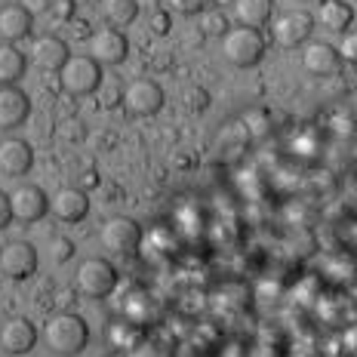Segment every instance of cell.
Masks as SVG:
<instances>
[{
  "mask_svg": "<svg viewBox=\"0 0 357 357\" xmlns=\"http://www.w3.org/2000/svg\"><path fill=\"white\" fill-rule=\"evenodd\" d=\"M271 40L284 50H296V47H305L308 43L311 31H314V16L302 10H287L280 16L271 19Z\"/></svg>",
  "mask_w": 357,
  "mask_h": 357,
  "instance_id": "obj_6",
  "label": "cell"
},
{
  "mask_svg": "<svg viewBox=\"0 0 357 357\" xmlns=\"http://www.w3.org/2000/svg\"><path fill=\"white\" fill-rule=\"evenodd\" d=\"M28 111H31V102L16 84L0 86V130H16L19 123H25Z\"/></svg>",
  "mask_w": 357,
  "mask_h": 357,
  "instance_id": "obj_15",
  "label": "cell"
},
{
  "mask_svg": "<svg viewBox=\"0 0 357 357\" xmlns=\"http://www.w3.org/2000/svg\"><path fill=\"white\" fill-rule=\"evenodd\" d=\"M231 13L237 25L262 31L274 19V0H231Z\"/></svg>",
  "mask_w": 357,
  "mask_h": 357,
  "instance_id": "obj_19",
  "label": "cell"
},
{
  "mask_svg": "<svg viewBox=\"0 0 357 357\" xmlns=\"http://www.w3.org/2000/svg\"><path fill=\"white\" fill-rule=\"evenodd\" d=\"M163 99H167V96H163L160 84H154V80H148V77L132 80V84H126V89H123V108L130 111L132 117L158 114L163 108Z\"/></svg>",
  "mask_w": 357,
  "mask_h": 357,
  "instance_id": "obj_7",
  "label": "cell"
},
{
  "mask_svg": "<svg viewBox=\"0 0 357 357\" xmlns=\"http://www.w3.org/2000/svg\"><path fill=\"white\" fill-rule=\"evenodd\" d=\"M31 25H34V16L19 3H6L0 6V40L3 43H16L22 37L31 34Z\"/></svg>",
  "mask_w": 357,
  "mask_h": 357,
  "instance_id": "obj_18",
  "label": "cell"
},
{
  "mask_svg": "<svg viewBox=\"0 0 357 357\" xmlns=\"http://www.w3.org/2000/svg\"><path fill=\"white\" fill-rule=\"evenodd\" d=\"M43 342H47L50 351L62 354V357H74L86 348L89 342V326L80 314H71V311H62V314H53L43 326Z\"/></svg>",
  "mask_w": 357,
  "mask_h": 357,
  "instance_id": "obj_1",
  "label": "cell"
},
{
  "mask_svg": "<svg viewBox=\"0 0 357 357\" xmlns=\"http://www.w3.org/2000/svg\"><path fill=\"white\" fill-rule=\"evenodd\" d=\"M31 167H34V151L25 139H16V136L0 139V173L16 178V176H25Z\"/></svg>",
  "mask_w": 357,
  "mask_h": 357,
  "instance_id": "obj_13",
  "label": "cell"
},
{
  "mask_svg": "<svg viewBox=\"0 0 357 357\" xmlns=\"http://www.w3.org/2000/svg\"><path fill=\"white\" fill-rule=\"evenodd\" d=\"M59 80L68 96H89L102 84V65L89 56H71L59 71Z\"/></svg>",
  "mask_w": 357,
  "mask_h": 357,
  "instance_id": "obj_5",
  "label": "cell"
},
{
  "mask_svg": "<svg viewBox=\"0 0 357 357\" xmlns=\"http://www.w3.org/2000/svg\"><path fill=\"white\" fill-rule=\"evenodd\" d=\"M37 271V250L28 241H10L0 247V274L10 280H25Z\"/></svg>",
  "mask_w": 357,
  "mask_h": 357,
  "instance_id": "obj_8",
  "label": "cell"
},
{
  "mask_svg": "<svg viewBox=\"0 0 357 357\" xmlns=\"http://www.w3.org/2000/svg\"><path fill=\"white\" fill-rule=\"evenodd\" d=\"M200 31L204 34H213V37H225L228 31H231V22H228V16L222 10H204L200 13Z\"/></svg>",
  "mask_w": 357,
  "mask_h": 357,
  "instance_id": "obj_22",
  "label": "cell"
},
{
  "mask_svg": "<svg viewBox=\"0 0 357 357\" xmlns=\"http://www.w3.org/2000/svg\"><path fill=\"white\" fill-rule=\"evenodd\" d=\"M342 56L339 47L324 40H308L305 43V53H302V68L311 74V77H333V74L342 71Z\"/></svg>",
  "mask_w": 357,
  "mask_h": 357,
  "instance_id": "obj_11",
  "label": "cell"
},
{
  "mask_svg": "<svg viewBox=\"0 0 357 357\" xmlns=\"http://www.w3.org/2000/svg\"><path fill=\"white\" fill-rule=\"evenodd\" d=\"M222 56L234 68H256L265 59V37L256 28L234 25L231 31L222 37Z\"/></svg>",
  "mask_w": 357,
  "mask_h": 357,
  "instance_id": "obj_2",
  "label": "cell"
},
{
  "mask_svg": "<svg viewBox=\"0 0 357 357\" xmlns=\"http://www.w3.org/2000/svg\"><path fill=\"white\" fill-rule=\"evenodd\" d=\"M314 25L333 34H345L354 25V6L348 0H321L314 13Z\"/></svg>",
  "mask_w": 357,
  "mask_h": 357,
  "instance_id": "obj_16",
  "label": "cell"
},
{
  "mask_svg": "<svg viewBox=\"0 0 357 357\" xmlns=\"http://www.w3.org/2000/svg\"><path fill=\"white\" fill-rule=\"evenodd\" d=\"M167 6L185 16H200L204 10H210V0H167Z\"/></svg>",
  "mask_w": 357,
  "mask_h": 357,
  "instance_id": "obj_24",
  "label": "cell"
},
{
  "mask_svg": "<svg viewBox=\"0 0 357 357\" xmlns=\"http://www.w3.org/2000/svg\"><path fill=\"white\" fill-rule=\"evenodd\" d=\"M19 3L25 6V10L34 16V13H43V10H47V6H50V0H19Z\"/></svg>",
  "mask_w": 357,
  "mask_h": 357,
  "instance_id": "obj_27",
  "label": "cell"
},
{
  "mask_svg": "<svg viewBox=\"0 0 357 357\" xmlns=\"http://www.w3.org/2000/svg\"><path fill=\"white\" fill-rule=\"evenodd\" d=\"M28 56H31L34 68H40L47 74H56V71H62V65L71 59V50H68V43H65L62 37L43 34V37H37V40L31 43V53Z\"/></svg>",
  "mask_w": 357,
  "mask_h": 357,
  "instance_id": "obj_12",
  "label": "cell"
},
{
  "mask_svg": "<svg viewBox=\"0 0 357 357\" xmlns=\"http://www.w3.org/2000/svg\"><path fill=\"white\" fill-rule=\"evenodd\" d=\"M126 53H130V40L121 28H99L89 37V59H96L99 65H121Z\"/></svg>",
  "mask_w": 357,
  "mask_h": 357,
  "instance_id": "obj_9",
  "label": "cell"
},
{
  "mask_svg": "<svg viewBox=\"0 0 357 357\" xmlns=\"http://www.w3.org/2000/svg\"><path fill=\"white\" fill-rule=\"evenodd\" d=\"M74 256L71 241H53V262H68Z\"/></svg>",
  "mask_w": 357,
  "mask_h": 357,
  "instance_id": "obj_25",
  "label": "cell"
},
{
  "mask_svg": "<svg viewBox=\"0 0 357 357\" xmlns=\"http://www.w3.org/2000/svg\"><path fill=\"white\" fill-rule=\"evenodd\" d=\"M13 222V206H10V195L0 191V228H6Z\"/></svg>",
  "mask_w": 357,
  "mask_h": 357,
  "instance_id": "obj_26",
  "label": "cell"
},
{
  "mask_svg": "<svg viewBox=\"0 0 357 357\" xmlns=\"http://www.w3.org/2000/svg\"><path fill=\"white\" fill-rule=\"evenodd\" d=\"M99 16L108 28H123L139 16V0H99Z\"/></svg>",
  "mask_w": 357,
  "mask_h": 357,
  "instance_id": "obj_21",
  "label": "cell"
},
{
  "mask_svg": "<svg viewBox=\"0 0 357 357\" xmlns=\"http://www.w3.org/2000/svg\"><path fill=\"white\" fill-rule=\"evenodd\" d=\"M37 342V326L28 317H10L0 326V348L6 354H28Z\"/></svg>",
  "mask_w": 357,
  "mask_h": 357,
  "instance_id": "obj_14",
  "label": "cell"
},
{
  "mask_svg": "<svg viewBox=\"0 0 357 357\" xmlns=\"http://www.w3.org/2000/svg\"><path fill=\"white\" fill-rule=\"evenodd\" d=\"M99 241L108 252L130 256V252H136L139 243H142V225H139L136 219H130V215H111V219L102 222Z\"/></svg>",
  "mask_w": 357,
  "mask_h": 357,
  "instance_id": "obj_4",
  "label": "cell"
},
{
  "mask_svg": "<svg viewBox=\"0 0 357 357\" xmlns=\"http://www.w3.org/2000/svg\"><path fill=\"white\" fill-rule=\"evenodd\" d=\"M10 206H13V219L16 222H37L50 213V197L40 185H19L10 195Z\"/></svg>",
  "mask_w": 357,
  "mask_h": 357,
  "instance_id": "obj_10",
  "label": "cell"
},
{
  "mask_svg": "<svg viewBox=\"0 0 357 357\" xmlns=\"http://www.w3.org/2000/svg\"><path fill=\"white\" fill-rule=\"evenodd\" d=\"M25 68H28V56L22 53L16 43H3V40H0V86L22 80Z\"/></svg>",
  "mask_w": 357,
  "mask_h": 357,
  "instance_id": "obj_20",
  "label": "cell"
},
{
  "mask_svg": "<svg viewBox=\"0 0 357 357\" xmlns=\"http://www.w3.org/2000/svg\"><path fill=\"white\" fill-rule=\"evenodd\" d=\"M339 56H342V62L357 65V28H348V31L342 34V40H339Z\"/></svg>",
  "mask_w": 357,
  "mask_h": 357,
  "instance_id": "obj_23",
  "label": "cell"
},
{
  "mask_svg": "<svg viewBox=\"0 0 357 357\" xmlns=\"http://www.w3.org/2000/svg\"><path fill=\"white\" fill-rule=\"evenodd\" d=\"M74 287L86 296V299H105V296L114 293L117 287V268L108 262V259H84L74 271Z\"/></svg>",
  "mask_w": 357,
  "mask_h": 357,
  "instance_id": "obj_3",
  "label": "cell"
},
{
  "mask_svg": "<svg viewBox=\"0 0 357 357\" xmlns=\"http://www.w3.org/2000/svg\"><path fill=\"white\" fill-rule=\"evenodd\" d=\"M50 213H53L59 222H80V219H86V213H89V197L80 188H59L56 195L50 197Z\"/></svg>",
  "mask_w": 357,
  "mask_h": 357,
  "instance_id": "obj_17",
  "label": "cell"
}]
</instances>
